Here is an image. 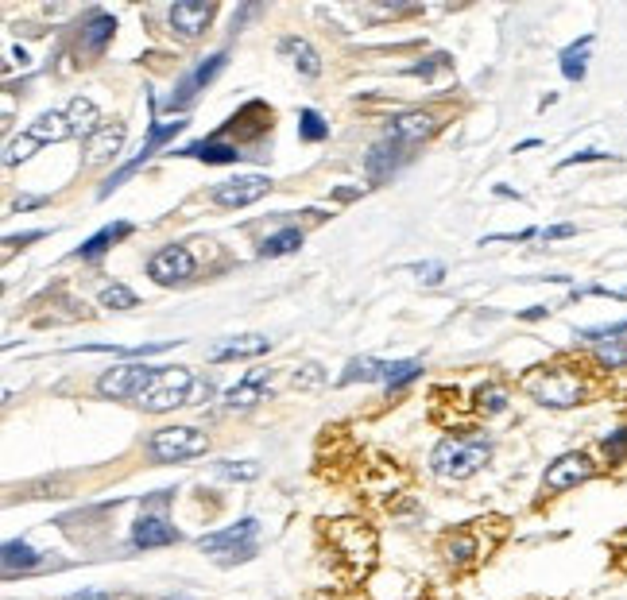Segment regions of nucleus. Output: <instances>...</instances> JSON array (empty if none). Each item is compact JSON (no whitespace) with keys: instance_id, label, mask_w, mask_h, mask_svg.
I'll return each instance as SVG.
<instances>
[{"instance_id":"nucleus-24","label":"nucleus","mask_w":627,"mask_h":600,"mask_svg":"<svg viewBox=\"0 0 627 600\" xmlns=\"http://www.w3.org/2000/svg\"><path fill=\"white\" fill-rule=\"evenodd\" d=\"M66 120H70V128H74V136H82V140H90L93 132L101 128V109L93 105L90 97H74V101L66 105Z\"/></svg>"},{"instance_id":"nucleus-32","label":"nucleus","mask_w":627,"mask_h":600,"mask_svg":"<svg viewBox=\"0 0 627 600\" xmlns=\"http://www.w3.org/2000/svg\"><path fill=\"white\" fill-rule=\"evenodd\" d=\"M213 473L221 480H256L260 477V465L256 461H217Z\"/></svg>"},{"instance_id":"nucleus-18","label":"nucleus","mask_w":627,"mask_h":600,"mask_svg":"<svg viewBox=\"0 0 627 600\" xmlns=\"http://www.w3.org/2000/svg\"><path fill=\"white\" fill-rule=\"evenodd\" d=\"M24 132H28L39 148H47V144H62V140H70V136H74V128H70L66 113H55V109H51V113H39V117L31 120Z\"/></svg>"},{"instance_id":"nucleus-45","label":"nucleus","mask_w":627,"mask_h":600,"mask_svg":"<svg viewBox=\"0 0 627 600\" xmlns=\"http://www.w3.org/2000/svg\"><path fill=\"white\" fill-rule=\"evenodd\" d=\"M43 237H47V229H35V233H20V237H8L4 244L12 248V244H31V240H43Z\"/></svg>"},{"instance_id":"nucleus-19","label":"nucleus","mask_w":627,"mask_h":600,"mask_svg":"<svg viewBox=\"0 0 627 600\" xmlns=\"http://www.w3.org/2000/svg\"><path fill=\"white\" fill-rule=\"evenodd\" d=\"M384 384L388 380V360H376V357H353L349 364H345V372H341V388H349V384Z\"/></svg>"},{"instance_id":"nucleus-10","label":"nucleus","mask_w":627,"mask_h":600,"mask_svg":"<svg viewBox=\"0 0 627 600\" xmlns=\"http://www.w3.org/2000/svg\"><path fill=\"white\" fill-rule=\"evenodd\" d=\"M194 268H198V264H194L190 248H182V244H167V248H159L148 260V275L155 283H163V287L186 283V279L194 275Z\"/></svg>"},{"instance_id":"nucleus-33","label":"nucleus","mask_w":627,"mask_h":600,"mask_svg":"<svg viewBox=\"0 0 627 600\" xmlns=\"http://www.w3.org/2000/svg\"><path fill=\"white\" fill-rule=\"evenodd\" d=\"M136 291L132 287H124V283H109L105 291H101V306H109V310H132L136 306Z\"/></svg>"},{"instance_id":"nucleus-11","label":"nucleus","mask_w":627,"mask_h":600,"mask_svg":"<svg viewBox=\"0 0 627 600\" xmlns=\"http://www.w3.org/2000/svg\"><path fill=\"white\" fill-rule=\"evenodd\" d=\"M225 62H229V55H225V51H217V55H209V59L198 62L190 74H182L179 86H175V93H171V101H167V105H171V113H175V109H186V105L194 101V93L206 90L209 82H213V78L225 70Z\"/></svg>"},{"instance_id":"nucleus-30","label":"nucleus","mask_w":627,"mask_h":600,"mask_svg":"<svg viewBox=\"0 0 627 600\" xmlns=\"http://www.w3.org/2000/svg\"><path fill=\"white\" fill-rule=\"evenodd\" d=\"M418 372H422V364H418V360H391L384 388H388V391H399L403 384H411V380H418Z\"/></svg>"},{"instance_id":"nucleus-49","label":"nucleus","mask_w":627,"mask_h":600,"mask_svg":"<svg viewBox=\"0 0 627 600\" xmlns=\"http://www.w3.org/2000/svg\"><path fill=\"white\" fill-rule=\"evenodd\" d=\"M167 600H190V597H167Z\"/></svg>"},{"instance_id":"nucleus-35","label":"nucleus","mask_w":627,"mask_h":600,"mask_svg":"<svg viewBox=\"0 0 627 600\" xmlns=\"http://www.w3.org/2000/svg\"><path fill=\"white\" fill-rule=\"evenodd\" d=\"M35 151H39V144L31 140L28 132H20L16 140H8V151H4V163H8V167H16V163H28V159L35 155Z\"/></svg>"},{"instance_id":"nucleus-40","label":"nucleus","mask_w":627,"mask_h":600,"mask_svg":"<svg viewBox=\"0 0 627 600\" xmlns=\"http://www.w3.org/2000/svg\"><path fill=\"white\" fill-rule=\"evenodd\" d=\"M600 159H612L608 151H597V148H589V151H577V155H569V159H562L558 167L566 171V167H577V163H600Z\"/></svg>"},{"instance_id":"nucleus-28","label":"nucleus","mask_w":627,"mask_h":600,"mask_svg":"<svg viewBox=\"0 0 627 600\" xmlns=\"http://www.w3.org/2000/svg\"><path fill=\"white\" fill-rule=\"evenodd\" d=\"M182 128H186V120L175 117V120H167V124H159V120H151V128H148V140H144V148H140V155L144 159H151L155 155V148H163L167 140H175Z\"/></svg>"},{"instance_id":"nucleus-17","label":"nucleus","mask_w":627,"mask_h":600,"mask_svg":"<svg viewBox=\"0 0 627 600\" xmlns=\"http://www.w3.org/2000/svg\"><path fill=\"white\" fill-rule=\"evenodd\" d=\"M124 136H128V128L113 120V124H101L97 132H93L90 140H86V163H109V159H117L120 148H124Z\"/></svg>"},{"instance_id":"nucleus-9","label":"nucleus","mask_w":627,"mask_h":600,"mask_svg":"<svg viewBox=\"0 0 627 600\" xmlns=\"http://www.w3.org/2000/svg\"><path fill=\"white\" fill-rule=\"evenodd\" d=\"M593 473H597V465H593L585 453H562V457H554V461L546 465L542 488H546V492H569V488L585 484Z\"/></svg>"},{"instance_id":"nucleus-36","label":"nucleus","mask_w":627,"mask_h":600,"mask_svg":"<svg viewBox=\"0 0 627 600\" xmlns=\"http://www.w3.org/2000/svg\"><path fill=\"white\" fill-rule=\"evenodd\" d=\"M477 407L484 415H500V411L508 407V391L496 388V384H484V388L477 391Z\"/></svg>"},{"instance_id":"nucleus-42","label":"nucleus","mask_w":627,"mask_h":600,"mask_svg":"<svg viewBox=\"0 0 627 600\" xmlns=\"http://www.w3.org/2000/svg\"><path fill=\"white\" fill-rule=\"evenodd\" d=\"M473 550H477V546H473L469 539H453V542H449V558H453V562H465V558H473Z\"/></svg>"},{"instance_id":"nucleus-27","label":"nucleus","mask_w":627,"mask_h":600,"mask_svg":"<svg viewBox=\"0 0 627 600\" xmlns=\"http://www.w3.org/2000/svg\"><path fill=\"white\" fill-rule=\"evenodd\" d=\"M302 248V229H279V233H271L264 244H260V256L264 260H279V256H287V252H295Z\"/></svg>"},{"instance_id":"nucleus-43","label":"nucleus","mask_w":627,"mask_h":600,"mask_svg":"<svg viewBox=\"0 0 627 600\" xmlns=\"http://www.w3.org/2000/svg\"><path fill=\"white\" fill-rule=\"evenodd\" d=\"M538 237H542V240H566V237H577V225H550V229H542Z\"/></svg>"},{"instance_id":"nucleus-44","label":"nucleus","mask_w":627,"mask_h":600,"mask_svg":"<svg viewBox=\"0 0 627 600\" xmlns=\"http://www.w3.org/2000/svg\"><path fill=\"white\" fill-rule=\"evenodd\" d=\"M209 395H213V384H209V380H198V384H194V395H190V407L209 403Z\"/></svg>"},{"instance_id":"nucleus-46","label":"nucleus","mask_w":627,"mask_h":600,"mask_svg":"<svg viewBox=\"0 0 627 600\" xmlns=\"http://www.w3.org/2000/svg\"><path fill=\"white\" fill-rule=\"evenodd\" d=\"M66 600H109V593H101V589H82V593H70Z\"/></svg>"},{"instance_id":"nucleus-21","label":"nucleus","mask_w":627,"mask_h":600,"mask_svg":"<svg viewBox=\"0 0 627 600\" xmlns=\"http://www.w3.org/2000/svg\"><path fill=\"white\" fill-rule=\"evenodd\" d=\"M279 51L295 62L306 78H318V74H322V59H318V51H314L302 35H283V39H279Z\"/></svg>"},{"instance_id":"nucleus-15","label":"nucleus","mask_w":627,"mask_h":600,"mask_svg":"<svg viewBox=\"0 0 627 600\" xmlns=\"http://www.w3.org/2000/svg\"><path fill=\"white\" fill-rule=\"evenodd\" d=\"M271 349V341L264 333H240V337H225L217 345L206 349L209 364H225V360H248V357H264Z\"/></svg>"},{"instance_id":"nucleus-13","label":"nucleus","mask_w":627,"mask_h":600,"mask_svg":"<svg viewBox=\"0 0 627 600\" xmlns=\"http://www.w3.org/2000/svg\"><path fill=\"white\" fill-rule=\"evenodd\" d=\"M268 395H271V372L268 368H252V372H244L237 384L225 391V407L229 411H252Z\"/></svg>"},{"instance_id":"nucleus-1","label":"nucleus","mask_w":627,"mask_h":600,"mask_svg":"<svg viewBox=\"0 0 627 600\" xmlns=\"http://www.w3.org/2000/svg\"><path fill=\"white\" fill-rule=\"evenodd\" d=\"M492 457V442L484 434H473V438H446L438 442L434 453H430V469L434 477L442 480H465L473 477L477 469H484V461Z\"/></svg>"},{"instance_id":"nucleus-26","label":"nucleus","mask_w":627,"mask_h":600,"mask_svg":"<svg viewBox=\"0 0 627 600\" xmlns=\"http://www.w3.org/2000/svg\"><path fill=\"white\" fill-rule=\"evenodd\" d=\"M589 47H593V35H581L577 43H569L566 51H562V74H566L569 82H581L585 78V70H589Z\"/></svg>"},{"instance_id":"nucleus-47","label":"nucleus","mask_w":627,"mask_h":600,"mask_svg":"<svg viewBox=\"0 0 627 600\" xmlns=\"http://www.w3.org/2000/svg\"><path fill=\"white\" fill-rule=\"evenodd\" d=\"M546 314H550V306H531V310H523L527 322H538V318H546Z\"/></svg>"},{"instance_id":"nucleus-25","label":"nucleus","mask_w":627,"mask_h":600,"mask_svg":"<svg viewBox=\"0 0 627 600\" xmlns=\"http://www.w3.org/2000/svg\"><path fill=\"white\" fill-rule=\"evenodd\" d=\"M39 566V554L31 550L24 539H8L4 542V577H16V573H31Z\"/></svg>"},{"instance_id":"nucleus-23","label":"nucleus","mask_w":627,"mask_h":600,"mask_svg":"<svg viewBox=\"0 0 627 600\" xmlns=\"http://www.w3.org/2000/svg\"><path fill=\"white\" fill-rule=\"evenodd\" d=\"M175 155H182V159H202V163H237V159H244L240 148L225 144V140H217V136H213V140H198V144L175 151Z\"/></svg>"},{"instance_id":"nucleus-5","label":"nucleus","mask_w":627,"mask_h":600,"mask_svg":"<svg viewBox=\"0 0 627 600\" xmlns=\"http://www.w3.org/2000/svg\"><path fill=\"white\" fill-rule=\"evenodd\" d=\"M209 450V438L198 426H163L155 430L148 442V453L159 465H175V461H190Z\"/></svg>"},{"instance_id":"nucleus-37","label":"nucleus","mask_w":627,"mask_h":600,"mask_svg":"<svg viewBox=\"0 0 627 600\" xmlns=\"http://www.w3.org/2000/svg\"><path fill=\"white\" fill-rule=\"evenodd\" d=\"M295 388H302V391H318L322 384H326V368L322 364H302V368H295Z\"/></svg>"},{"instance_id":"nucleus-14","label":"nucleus","mask_w":627,"mask_h":600,"mask_svg":"<svg viewBox=\"0 0 627 600\" xmlns=\"http://www.w3.org/2000/svg\"><path fill=\"white\" fill-rule=\"evenodd\" d=\"M434 132H438V120L430 117V113H422V109H415V113H399V117H391L384 140L399 144V148H415V144H422V140H430Z\"/></svg>"},{"instance_id":"nucleus-7","label":"nucleus","mask_w":627,"mask_h":600,"mask_svg":"<svg viewBox=\"0 0 627 600\" xmlns=\"http://www.w3.org/2000/svg\"><path fill=\"white\" fill-rule=\"evenodd\" d=\"M167 500H171V492H155L151 508L140 511V519L132 523V546H136V550H155V546L179 542V531L171 527V519H167V511H163Z\"/></svg>"},{"instance_id":"nucleus-41","label":"nucleus","mask_w":627,"mask_h":600,"mask_svg":"<svg viewBox=\"0 0 627 600\" xmlns=\"http://www.w3.org/2000/svg\"><path fill=\"white\" fill-rule=\"evenodd\" d=\"M415 275H422V283H442V275H446V268L442 264H415Z\"/></svg>"},{"instance_id":"nucleus-20","label":"nucleus","mask_w":627,"mask_h":600,"mask_svg":"<svg viewBox=\"0 0 627 600\" xmlns=\"http://www.w3.org/2000/svg\"><path fill=\"white\" fill-rule=\"evenodd\" d=\"M113 31H117V20L109 12H90V24L82 28V51L86 55H101L113 43Z\"/></svg>"},{"instance_id":"nucleus-16","label":"nucleus","mask_w":627,"mask_h":600,"mask_svg":"<svg viewBox=\"0 0 627 600\" xmlns=\"http://www.w3.org/2000/svg\"><path fill=\"white\" fill-rule=\"evenodd\" d=\"M407 151L411 148H399V144H391V140L372 144L368 155H364V175H368V182H388L391 175L407 163Z\"/></svg>"},{"instance_id":"nucleus-3","label":"nucleus","mask_w":627,"mask_h":600,"mask_svg":"<svg viewBox=\"0 0 627 600\" xmlns=\"http://www.w3.org/2000/svg\"><path fill=\"white\" fill-rule=\"evenodd\" d=\"M527 391L531 399L542 407H554V411H566L577 407L585 399V384L581 376H573L569 368H538L535 376H527Z\"/></svg>"},{"instance_id":"nucleus-31","label":"nucleus","mask_w":627,"mask_h":600,"mask_svg":"<svg viewBox=\"0 0 627 600\" xmlns=\"http://www.w3.org/2000/svg\"><path fill=\"white\" fill-rule=\"evenodd\" d=\"M597 360L604 368H627V337H612V341H600Z\"/></svg>"},{"instance_id":"nucleus-29","label":"nucleus","mask_w":627,"mask_h":600,"mask_svg":"<svg viewBox=\"0 0 627 600\" xmlns=\"http://www.w3.org/2000/svg\"><path fill=\"white\" fill-rule=\"evenodd\" d=\"M299 136L306 140V144H322V140H329V124L322 120V113L302 109L299 113Z\"/></svg>"},{"instance_id":"nucleus-38","label":"nucleus","mask_w":627,"mask_h":600,"mask_svg":"<svg viewBox=\"0 0 627 600\" xmlns=\"http://www.w3.org/2000/svg\"><path fill=\"white\" fill-rule=\"evenodd\" d=\"M581 341H612V337H627V318L624 322H608V326H589V330H577Z\"/></svg>"},{"instance_id":"nucleus-6","label":"nucleus","mask_w":627,"mask_h":600,"mask_svg":"<svg viewBox=\"0 0 627 600\" xmlns=\"http://www.w3.org/2000/svg\"><path fill=\"white\" fill-rule=\"evenodd\" d=\"M155 372H159V368H151L144 360L109 368V372L97 376V395H105V399H140V395L151 388Z\"/></svg>"},{"instance_id":"nucleus-22","label":"nucleus","mask_w":627,"mask_h":600,"mask_svg":"<svg viewBox=\"0 0 627 600\" xmlns=\"http://www.w3.org/2000/svg\"><path fill=\"white\" fill-rule=\"evenodd\" d=\"M132 237V225L128 221H117V225H105V229H97L90 240H82V248L74 252V256H82V260H97V256H105L117 240Z\"/></svg>"},{"instance_id":"nucleus-48","label":"nucleus","mask_w":627,"mask_h":600,"mask_svg":"<svg viewBox=\"0 0 627 600\" xmlns=\"http://www.w3.org/2000/svg\"><path fill=\"white\" fill-rule=\"evenodd\" d=\"M43 202H47V198H20V202H16V213L35 210V206H43Z\"/></svg>"},{"instance_id":"nucleus-12","label":"nucleus","mask_w":627,"mask_h":600,"mask_svg":"<svg viewBox=\"0 0 627 600\" xmlns=\"http://www.w3.org/2000/svg\"><path fill=\"white\" fill-rule=\"evenodd\" d=\"M213 16H217V4H206V0H179V4H171V12H167L171 31L182 35V39H198V35L213 24Z\"/></svg>"},{"instance_id":"nucleus-8","label":"nucleus","mask_w":627,"mask_h":600,"mask_svg":"<svg viewBox=\"0 0 627 600\" xmlns=\"http://www.w3.org/2000/svg\"><path fill=\"white\" fill-rule=\"evenodd\" d=\"M268 190H271L268 175H237V179H229V182H217L209 198H213V206H225V210H244V206L260 202Z\"/></svg>"},{"instance_id":"nucleus-34","label":"nucleus","mask_w":627,"mask_h":600,"mask_svg":"<svg viewBox=\"0 0 627 600\" xmlns=\"http://www.w3.org/2000/svg\"><path fill=\"white\" fill-rule=\"evenodd\" d=\"M449 66H453V62H449V55H442V51H438V55H426V59H418L415 66H407L403 74H411V78H422V82H430V78H434L438 70H449Z\"/></svg>"},{"instance_id":"nucleus-2","label":"nucleus","mask_w":627,"mask_h":600,"mask_svg":"<svg viewBox=\"0 0 627 600\" xmlns=\"http://www.w3.org/2000/svg\"><path fill=\"white\" fill-rule=\"evenodd\" d=\"M194 384H198V376H194L190 368H179V364H175V368H159L155 380H151V388L140 395V407L151 411V415L175 411V407H190Z\"/></svg>"},{"instance_id":"nucleus-39","label":"nucleus","mask_w":627,"mask_h":600,"mask_svg":"<svg viewBox=\"0 0 627 600\" xmlns=\"http://www.w3.org/2000/svg\"><path fill=\"white\" fill-rule=\"evenodd\" d=\"M604 453H608V461H612V465H624L627 461V426L612 430V434L604 438Z\"/></svg>"},{"instance_id":"nucleus-4","label":"nucleus","mask_w":627,"mask_h":600,"mask_svg":"<svg viewBox=\"0 0 627 600\" xmlns=\"http://www.w3.org/2000/svg\"><path fill=\"white\" fill-rule=\"evenodd\" d=\"M256 535H260V523H256V519H240V523L225 527V531L202 535V539H198V550H202V554H213L221 566H233V562L256 558Z\"/></svg>"}]
</instances>
